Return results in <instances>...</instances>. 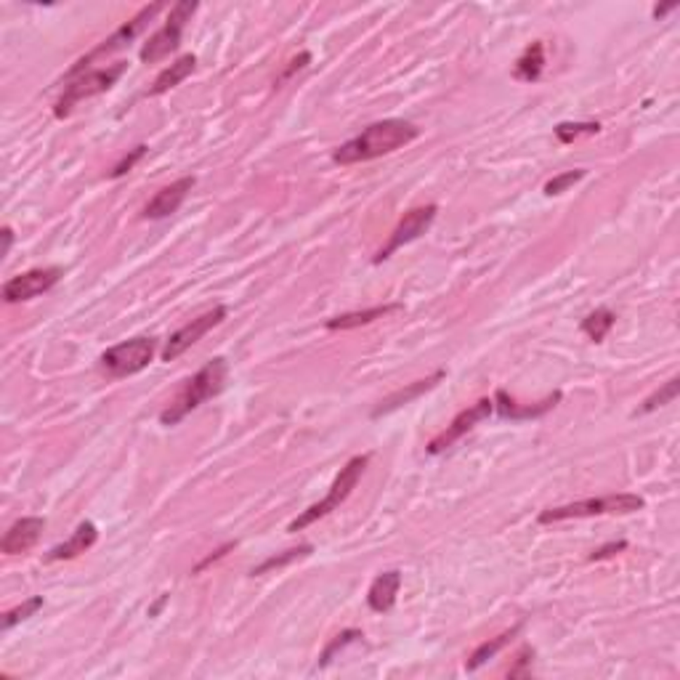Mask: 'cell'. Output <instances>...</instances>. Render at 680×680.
<instances>
[{
	"label": "cell",
	"mask_w": 680,
	"mask_h": 680,
	"mask_svg": "<svg viewBox=\"0 0 680 680\" xmlns=\"http://www.w3.org/2000/svg\"><path fill=\"white\" fill-rule=\"evenodd\" d=\"M367 463H370V455H356V457H351V460L340 468V474L335 476V481H333L330 492L325 495V500L314 503V505L304 510L295 521H290L287 532H301V529L311 526L314 521H319V518L330 515L333 510H338L340 505L351 497V492L356 489V484H359V478L365 474Z\"/></svg>",
	"instance_id": "277c9868"
},
{
	"label": "cell",
	"mask_w": 680,
	"mask_h": 680,
	"mask_svg": "<svg viewBox=\"0 0 680 680\" xmlns=\"http://www.w3.org/2000/svg\"><path fill=\"white\" fill-rule=\"evenodd\" d=\"M96 540H99L96 524H94V521H83V524L72 532L69 540H65L62 545H56V547H51V550L45 553V561H69V558H77L80 553L91 550V547L96 545Z\"/></svg>",
	"instance_id": "ac0fdd59"
},
{
	"label": "cell",
	"mask_w": 680,
	"mask_h": 680,
	"mask_svg": "<svg viewBox=\"0 0 680 680\" xmlns=\"http://www.w3.org/2000/svg\"><path fill=\"white\" fill-rule=\"evenodd\" d=\"M521 633V625H513L510 630H505V633H500V635H495V638H489V641H484L481 646L474 648V654H471V659L465 662V670L468 673H476L478 667H484L489 659H495L503 648L508 646L510 641L515 638Z\"/></svg>",
	"instance_id": "7402d4cb"
},
{
	"label": "cell",
	"mask_w": 680,
	"mask_h": 680,
	"mask_svg": "<svg viewBox=\"0 0 680 680\" xmlns=\"http://www.w3.org/2000/svg\"><path fill=\"white\" fill-rule=\"evenodd\" d=\"M195 184H197V178L195 175H181L178 181H173L170 186H165V189H160L149 203H146V207H144V218H152V221H160V218H168V215H173L178 207H181V203L186 200V195L195 189Z\"/></svg>",
	"instance_id": "4fadbf2b"
},
{
	"label": "cell",
	"mask_w": 680,
	"mask_h": 680,
	"mask_svg": "<svg viewBox=\"0 0 680 680\" xmlns=\"http://www.w3.org/2000/svg\"><path fill=\"white\" fill-rule=\"evenodd\" d=\"M308 62H311V54H308V51H304V54H301V56H298V59H293V62H290V67H287V69H285V72H282V77H279V80H276V85H282V83H285V80H290V77H293V75H295V72H298V69H304V67H306Z\"/></svg>",
	"instance_id": "836d02e7"
},
{
	"label": "cell",
	"mask_w": 680,
	"mask_h": 680,
	"mask_svg": "<svg viewBox=\"0 0 680 680\" xmlns=\"http://www.w3.org/2000/svg\"><path fill=\"white\" fill-rule=\"evenodd\" d=\"M195 67H197V56L195 54H184L181 59H175L170 67H165L157 75V80L152 83V88L146 91V96H163V94H168L170 88H175L178 83H184L195 72Z\"/></svg>",
	"instance_id": "d6986e66"
},
{
	"label": "cell",
	"mask_w": 680,
	"mask_h": 680,
	"mask_svg": "<svg viewBox=\"0 0 680 680\" xmlns=\"http://www.w3.org/2000/svg\"><path fill=\"white\" fill-rule=\"evenodd\" d=\"M492 402H495V409H497V415H500L503 420H537V417L547 415L550 409L561 402V391H553L547 399L537 402V405H518L515 399H510L508 391L500 388V391L495 394Z\"/></svg>",
	"instance_id": "9a60e30c"
},
{
	"label": "cell",
	"mask_w": 680,
	"mask_h": 680,
	"mask_svg": "<svg viewBox=\"0 0 680 680\" xmlns=\"http://www.w3.org/2000/svg\"><path fill=\"white\" fill-rule=\"evenodd\" d=\"M492 412H495V402H492L489 396L478 399L476 405H471V407H465L463 412H457L455 420L444 428L442 434L434 436L431 442L425 444V452H428V455H442V452H446L449 446H455V444L460 442L468 431H474L481 420H486Z\"/></svg>",
	"instance_id": "30bf717a"
},
{
	"label": "cell",
	"mask_w": 680,
	"mask_h": 680,
	"mask_svg": "<svg viewBox=\"0 0 680 680\" xmlns=\"http://www.w3.org/2000/svg\"><path fill=\"white\" fill-rule=\"evenodd\" d=\"M436 213H439L436 205H423V207H412V210H407L405 218H402V221L396 224V229L391 232L385 247H380V253L375 255V264L388 261L396 250H402L405 245L423 237V235L431 229V224L436 221Z\"/></svg>",
	"instance_id": "9c48e42d"
},
{
	"label": "cell",
	"mask_w": 680,
	"mask_h": 680,
	"mask_svg": "<svg viewBox=\"0 0 680 680\" xmlns=\"http://www.w3.org/2000/svg\"><path fill=\"white\" fill-rule=\"evenodd\" d=\"M646 500L641 495L633 492H619V495H606V497H590V500H579V503H569V505H558V508H547L540 513V524H558V521H569V518H593V515H627V513H638L644 510Z\"/></svg>",
	"instance_id": "3957f363"
},
{
	"label": "cell",
	"mask_w": 680,
	"mask_h": 680,
	"mask_svg": "<svg viewBox=\"0 0 680 680\" xmlns=\"http://www.w3.org/2000/svg\"><path fill=\"white\" fill-rule=\"evenodd\" d=\"M532 659H535V648L532 646L521 648V651H518V656H515V667H510L508 670V678L529 675V665H532Z\"/></svg>",
	"instance_id": "4dcf8cb0"
},
{
	"label": "cell",
	"mask_w": 680,
	"mask_h": 680,
	"mask_svg": "<svg viewBox=\"0 0 680 680\" xmlns=\"http://www.w3.org/2000/svg\"><path fill=\"white\" fill-rule=\"evenodd\" d=\"M587 175V170H566L561 175H553L547 184H545V195L547 197H555V195H564L569 186H575L577 181H582Z\"/></svg>",
	"instance_id": "f1b7e54d"
},
{
	"label": "cell",
	"mask_w": 680,
	"mask_h": 680,
	"mask_svg": "<svg viewBox=\"0 0 680 680\" xmlns=\"http://www.w3.org/2000/svg\"><path fill=\"white\" fill-rule=\"evenodd\" d=\"M675 8H678V3H670V5H654V11H651V14H654V19H662L665 14H670V11H675Z\"/></svg>",
	"instance_id": "d590c367"
},
{
	"label": "cell",
	"mask_w": 680,
	"mask_h": 680,
	"mask_svg": "<svg viewBox=\"0 0 680 680\" xmlns=\"http://www.w3.org/2000/svg\"><path fill=\"white\" fill-rule=\"evenodd\" d=\"M65 276V272L59 266H45V269H30V272L11 276L3 285V301L5 304H25L33 301L37 295L48 293L59 279Z\"/></svg>",
	"instance_id": "7c38bea8"
},
{
	"label": "cell",
	"mask_w": 680,
	"mask_h": 680,
	"mask_svg": "<svg viewBox=\"0 0 680 680\" xmlns=\"http://www.w3.org/2000/svg\"><path fill=\"white\" fill-rule=\"evenodd\" d=\"M125 69H128L125 62H115V65L91 69V72H83V75H77V77H72V80H65L67 88H65L62 99L54 106V115H56L59 120L69 117V112H72L80 102H88V99H94V96H99V94H106V91L123 77Z\"/></svg>",
	"instance_id": "5b68a950"
},
{
	"label": "cell",
	"mask_w": 680,
	"mask_h": 680,
	"mask_svg": "<svg viewBox=\"0 0 680 680\" xmlns=\"http://www.w3.org/2000/svg\"><path fill=\"white\" fill-rule=\"evenodd\" d=\"M197 8H200V5H197L195 0H181V3H175V5L170 8L168 22L144 43L138 59H141L144 65H155V62L170 56V54L181 45V33H184L186 22L195 16Z\"/></svg>",
	"instance_id": "8992f818"
},
{
	"label": "cell",
	"mask_w": 680,
	"mask_h": 680,
	"mask_svg": "<svg viewBox=\"0 0 680 680\" xmlns=\"http://www.w3.org/2000/svg\"><path fill=\"white\" fill-rule=\"evenodd\" d=\"M144 155H146V144H138L136 149H131V155H125V157H123V160H120V163H117L115 168H112V173H109V175H112V178H123V175H125L128 170H134V165H136V163L141 160V157H144Z\"/></svg>",
	"instance_id": "f546056e"
},
{
	"label": "cell",
	"mask_w": 680,
	"mask_h": 680,
	"mask_svg": "<svg viewBox=\"0 0 680 680\" xmlns=\"http://www.w3.org/2000/svg\"><path fill=\"white\" fill-rule=\"evenodd\" d=\"M402 590V572L391 569V572H380L373 579L370 590H367V606L375 614H388L396 606V595Z\"/></svg>",
	"instance_id": "e0dca14e"
},
{
	"label": "cell",
	"mask_w": 680,
	"mask_h": 680,
	"mask_svg": "<svg viewBox=\"0 0 680 680\" xmlns=\"http://www.w3.org/2000/svg\"><path fill=\"white\" fill-rule=\"evenodd\" d=\"M601 134V123H558L555 125V138L561 144H572L579 136H595Z\"/></svg>",
	"instance_id": "4316f807"
},
{
	"label": "cell",
	"mask_w": 680,
	"mask_h": 680,
	"mask_svg": "<svg viewBox=\"0 0 680 680\" xmlns=\"http://www.w3.org/2000/svg\"><path fill=\"white\" fill-rule=\"evenodd\" d=\"M545 69V45L543 40H535L532 45H526V51L518 56L515 67H513V77L521 83H537Z\"/></svg>",
	"instance_id": "44dd1931"
},
{
	"label": "cell",
	"mask_w": 680,
	"mask_h": 680,
	"mask_svg": "<svg viewBox=\"0 0 680 680\" xmlns=\"http://www.w3.org/2000/svg\"><path fill=\"white\" fill-rule=\"evenodd\" d=\"M365 638V633L362 630H343V633H338L327 646H325V651H322V656H319V667H325V665H330L333 662V656L338 654V651H343V648L348 646V644H354V641H362Z\"/></svg>",
	"instance_id": "83f0119b"
},
{
	"label": "cell",
	"mask_w": 680,
	"mask_h": 680,
	"mask_svg": "<svg viewBox=\"0 0 680 680\" xmlns=\"http://www.w3.org/2000/svg\"><path fill=\"white\" fill-rule=\"evenodd\" d=\"M420 136L417 125H412L407 120H377L373 125H367L359 136L351 141L340 144L333 152V163L338 165H356V163H367V160H377L383 155H391L402 146L412 144Z\"/></svg>",
	"instance_id": "6da1fadb"
},
{
	"label": "cell",
	"mask_w": 680,
	"mask_h": 680,
	"mask_svg": "<svg viewBox=\"0 0 680 680\" xmlns=\"http://www.w3.org/2000/svg\"><path fill=\"white\" fill-rule=\"evenodd\" d=\"M678 394H680V380L678 377H673V380L662 383V385H659V388L648 396L646 402L641 405V409H638V415H648V412L665 407V405H673V402L678 399Z\"/></svg>",
	"instance_id": "d4e9b609"
},
{
	"label": "cell",
	"mask_w": 680,
	"mask_h": 680,
	"mask_svg": "<svg viewBox=\"0 0 680 680\" xmlns=\"http://www.w3.org/2000/svg\"><path fill=\"white\" fill-rule=\"evenodd\" d=\"M235 547H237V543H226V545H221V547H218V550H213V553H210V555H207V558H205V561H200V564H197V566H195V569H192V575H200V572H205V569H207V566H213V564H218V561H221V558H224V555H226V553H229V550H235Z\"/></svg>",
	"instance_id": "d6a6232c"
},
{
	"label": "cell",
	"mask_w": 680,
	"mask_h": 680,
	"mask_svg": "<svg viewBox=\"0 0 680 680\" xmlns=\"http://www.w3.org/2000/svg\"><path fill=\"white\" fill-rule=\"evenodd\" d=\"M165 601H168V595H163V598H160V601H157V604H155V606L149 609V616H155V614L160 612V609L165 606Z\"/></svg>",
	"instance_id": "8d00e7d4"
},
{
	"label": "cell",
	"mask_w": 680,
	"mask_h": 680,
	"mask_svg": "<svg viewBox=\"0 0 680 680\" xmlns=\"http://www.w3.org/2000/svg\"><path fill=\"white\" fill-rule=\"evenodd\" d=\"M43 529H45V518H40V515H25V518H19V521L11 524V529L3 535V540H0V553H5V555L27 553L30 547L37 545Z\"/></svg>",
	"instance_id": "5bb4252c"
},
{
	"label": "cell",
	"mask_w": 680,
	"mask_h": 680,
	"mask_svg": "<svg viewBox=\"0 0 680 680\" xmlns=\"http://www.w3.org/2000/svg\"><path fill=\"white\" fill-rule=\"evenodd\" d=\"M163 8H165L163 3H152V5H144V8L138 11L136 16L131 19V22H125V25H123V27H120L117 33H112L109 37H106V40H102V43H99V45H96V48H94L91 54H85L83 59H77V62H75V67L69 69L67 75H65V80H72V77L83 75V72H85V67H91V65H94L96 59H104V56H109V54H115V51L125 48V45H128V43H131V40H134V37H136V35L141 33V30H144V27H146V25H149V22H152L155 16H157V14H160Z\"/></svg>",
	"instance_id": "ba28073f"
},
{
	"label": "cell",
	"mask_w": 680,
	"mask_h": 680,
	"mask_svg": "<svg viewBox=\"0 0 680 680\" xmlns=\"http://www.w3.org/2000/svg\"><path fill=\"white\" fill-rule=\"evenodd\" d=\"M155 354H157V338L138 335V338L123 340L117 345L106 348L102 354V365L112 377H128V375L146 370L152 365Z\"/></svg>",
	"instance_id": "52a82bcc"
},
{
	"label": "cell",
	"mask_w": 680,
	"mask_h": 680,
	"mask_svg": "<svg viewBox=\"0 0 680 680\" xmlns=\"http://www.w3.org/2000/svg\"><path fill=\"white\" fill-rule=\"evenodd\" d=\"M614 325H616V314H614L612 308L601 306V308H595V311H590V314L582 319V325H579V327H582V333L593 340V343H601V340L612 333Z\"/></svg>",
	"instance_id": "603a6c76"
},
{
	"label": "cell",
	"mask_w": 680,
	"mask_h": 680,
	"mask_svg": "<svg viewBox=\"0 0 680 680\" xmlns=\"http://www.w3.org/2000/svg\"><path fill=\"white\" fill-rule=\"evenodd\" d=\"M314 553V545H301V547H290V550H285V553H279V555H269L264 564H258V566H253V577H258V575H266V572H272V569H285V566H290V564H295V561H301V558H308Z\"/></svg>",
	"instance_id": "cb8c5ba5"
},
{
	"label": "cell",
	"mask_w": 680,
	"mask_h": 680,
	"mask_svg": "<svg viewBox=\"0 0 680 680\" xmlns=\"http://www.w3.org/2000/svg\"><path fill=\"white\" fill-rule=\"evenodd\" d=\"M226 306H213L210 311H205L200 314L197 319H192V322H186L181 330H175L173 335L165 343V348H163V362H173V359H178L184 351H189L197 340H203L213 327H218L224 319H226Z\"/></svg>",
	"instance_id": "8fae6325"
},
{
	"label": "cell",
	"mask_w": 680,
	"mask_h": 680,
	"mask_svg": "<svg viewBox=\"0 0 680 680\" xmlns=\"http://www.w3.org/2000/svg\"><path fill=\"white\" fill-rule=\"evenodd\" d=\"M622 550H627V543L625 540H616V543H609V545H601L598 550H593L590 553V558L587 561H606V558H614L616 553H622Z\"/></svg>",
	"instance_id": "1f68e13d"
},
{
	"label": "cell",
	"mask_w": 680,
	"mask_h": 680,
	"mask_svg": "<svg viewBox=\"0 0 680 680\" xmlns=\"http://www.w3.org/2000/svg\"><path fill=\"white\" fill-rule=\"evenodd\" d=\"M0 237H3V255H8L11 253V245H14V229L11 226H3V232H0Z\"/></svg>",
	"instance_id": "e575fe53"
},
{
	"label": "cell",
	"mask_w": 680,
	"mask_h": 680,
	"mask_svg": "<svg viewBox=\"0 0 680 680\" xmlns=\"http://www.w3.org/2000/svg\"><path fill=\"white\" fill-rule=\"evenodd\" d=\"M226 375H229V365H226L224 356L210 359L200 373L192 375V377L184 383V388L175 394V399L160 412V423H163V425H178L189 412L203 407L207 399H213V396H218V394L224 391Z\"/></svg>",
	"instance_id": "7a4b0ae2"
},
{
	"label": "cell",
	"mask_w": 680,
	"mask_h": 680,
	"mask_svg": "<svg viewBox=\"0 0 680 680\" xmlns=\"http://www.w3.org/2000/svg\"><path fill=\"white\" fill-rule=\"evenodd\" d=\"M402 304H385V306H373L365 308V311H351V314H340V316H333L325 322L327 330H354V327H362V325H370L375 319H383L394 311H402Z\"/></svg>",
	"instance_id": "ffe728a7"
},
{
	"label": "cell",
	"mask_w": 680,
	"mask_h": 680,
	"mask_svg": "<svg viewBox=\"0 0 680 680\" xmlns=\"http://www.w3.org/2000/svg\"><path fill=\"white\" fill-rule=\"evenodd\" d=\"M444 370H436L434 375H428V377H423V380H415V383H409L405 388H399V391H394L391 396H385L377 407L373 409V420L377 417H383V415H391L394 409L405 407L409 402H415V399H420L423 394H428V391H434L439 383L444 380Z\"/></svg>",
	"instance_id": "2e32d148"
},
{
	"label": "cell",
	"mask_w": 680,
	"mask_h": 680,
	"mask_svg": "<svg viewBox=\"0 0 680 680\" xmlns=\"http://www.w3.org/2000/svg\"><path fill=\"white\" fill-rule=\"evenodd\" d=\"M40 609H43V595H33V598H27L25 604H19L16 609H11V612L3 614L0 627H3V630H11L14 625H19V622L30 619V616H35Z\"/></svg>",
	"instance_id": "484cf974"
}]
</instances>
